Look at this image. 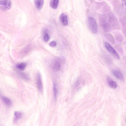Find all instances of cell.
<instances>
[{
	"instance_id": "obj_1",
	"label": "cell",
	"mask_w": 126,
	"mask_h": 126,
	"mask_svg": "<svg viewBox=\"0 0 126 126\" xmlns=\"http://www.w3.org/2000/svg\"><path fill=\"white\" fill-rule=\"evenodd\" d=\"M108 20L109 23L114 29L119 30V25L117 18L115 14L111 12L108 14Z\"/></svg>"
},
{
	"instance_id": "obj_2",
	"label": "cell",
	"mask_w": 126,
	"mask_h": 126,
	"mask_svg": "<svg viewBox=\"0 0 126 126\" xmlns=\"http://www.w3.org/2000/svg\"><path fill=\"white\" fill-rule=\"evenodd\" d=\"M88 24L89 28L90 31L94 33L97 32V25L95 19L93 18L90 17L88 19Z\"/></svg>"
},
{
	"instance_id": "obj_3",
	"label": "cell",
	"mask_w": 126,
	"mask_h": 126,
	"mask_svg": "<svg viewBox=\"0 0 126 126\" xmlns=\"http://www.w3.org/2000/svg\"><path fill=\"white\" fill-rule=\"evenodd\" d=\"M105 47L108 51L116 59H119V56L118 54L111 45L107 42H105Z\"/></svg>"
},
{
	"instance_id": "obj_4",
	"label": "cell",
	"mask_w": 126,
	"mask_h": 126,
	"mask_svg": "<svg viewBox=\"0 0 126 126\" xmlns=\"http://www.w3.org/2000/svg\"><path fill=\"white\" fill-rule=\"evenodd\" d=\"M62 61L59 59H56L53 60L51 63L52 69L55 71H57L60 69Z\"/></svg>"
},
{
	"instance_id": "obj_5",
	"label": "cell",
	"mask_w": 126,
	"mask_h": 126,
	"mask_svg": "<svg viewBox=\"0 0 126 126\" xmlns=\"http://www.w3.org/2000/svg\"><path fill=\"white\" fill-rule=\"evenodd\" d=\"M0 5L4 9L8 10L11 7V2L10 0H0Z\"/></svg>"
},
{
	"instance_id": "obj_6",
	"label": "cell",
	"mask_w": 126,
	"mask_h": 126,
	"mask_svg": "<svg viewBox=\"0 0 126 126\" xmlns=\"http://www.w3.org/2000/svg\"><path fill=\"white\" fill-rule=\"evenodd\" d=\"M113 33L116 41L119 43L122 42L124 40V37L122 33L116 31H113Z\"/></svg>"
},
{
	"instance_id": "obj_7",
	"label": "cell",
	"mask_w": 126,
	"mask_h": 126,
	"mask_svg": "<svg viewBox=\"0 0 126 126\" xmlns=\"http://www.w3.org/2000/svg\"><path fill=\"white\" fill-rule=\"evenodd\" d=\"M36 84L39 91L40 92L42 91L43 88L42 83L41 75L39 73H38L37 75Z\"/></svg>"
},
{
	"instance_id": "obj_8",
	"label": "cell",
	"mask_w": 126,
	"mask_h": 126,
	"mask_svg": "<svg viewBox=\"0 0 126 126\" xmlns=\"http://www.w3.org/2000/svg\"><path fill=\"white\" fill-rule=\"evenodd\" d=\"M104 31L106 32H110L112 30V27L110 24L107 22H106L101 25Z\"/></svg>"
},
{
	"instance_id": "obj_9",
	"label": "cell",
	"mask_w": 126,
	"mask_h": 126,
	"mask_svg": "<svg viewBox=\"0 0 126 126\" xmlns=\"http://www.w3.org/2000/svg\"><path fill=\"white\" fill-rule=\"evenodd\" d=\"M60 19L62 24L64 25H66L68 24L67 16L65 14L63 13L60 16Z\"/></svg>"
},
{
	"instance_id": "obj_10",
	"label": "cell",
	"mask_w": 126,
	"mask_h": 126,
	"mask_svg": "<svg viewBox=\"0 0 126 126\" xmlns=\"http://www.w3.org/2000/svg\"><path fill=\"white\" fill-rule=\"evenodd\" d=\"M113 75L116 78L121 80H123V78L121 72L119 70H114L112 71Z\"/></svg>"
},
{
	"instance_id": "obj_11",
	"label": "cell",
	"mask_w": 126,
	"mask_h": 126,
	"mask_svg": "<svg viewBox=\"0 0 126 126\" xmlns=\"http://www.w3.org/2000/svg\"><path fill=\"white\" fill-rule=\"evenodd\" d=\"M107 81L108 85L111 88L115 89L116 88L117 85L116 82L110 78H108Z\"/></svg>"
},
{
	"instance_id": "obj_12",
	"label": "cell",
	"mask_w": 126,
	"mask_h": 126,
	"mask_svg": "<svg viewBox=\"0 0 126 126\" xmlns=\"http://www.w3.org/2000/svg\"><path fill=\"white\" fill-rule=\"evenodd\" d=\"M22 113L21 112L16 111L14 113V116L13 119L14 122L16 123L17 121L22 117Z\"/></svg>"
},
{
	"instance_id": "obj_13",
	"label": "cell",
	"mask_w": 126,
	"mask_h": 126,
	"mask_svg": "<svg viewBox=\"0 0 126 126\" xmlns=\"http://www.w3.org/2000/svg\"><path fill=\"white\" fill-rule=\"evenodd\" d=\"M107 17V15L106 14L100 15L99 16V20L101 26L106 22Z\"/></svg>"
},
{
	"instance_id": "obj_14",
	"label": "cell",
	"mask_w": 126,
	"mask_h": 126,
	"mask_svg": "<svg viewBox=\"0 0 126 126\" xmlns=\"http://www.w3.org/2000/svg\"><path fill=\"white\" fill-rule=\"evenodd\" d=\"M34 3L36 8L38 10H40L43 7L44 1L43 0H36L34 1Z\"/></svg>"
},
{
	"instance_id": "obj_15",
	"label": "cell",
	"mask_w": 126,
	"mask_h": 126,
	"mask_svg": "<svg viewBox=\"0 0 126 126\" xmlns=\"http://www.w3.org/2000/svg\"><path fill=\"white\" fill-rule=\"evenodd\" d=\"M114 8L116 11L118 12L119 10L120 11L121 10V5L120 2L119 1L116 0L114 1L113 3Z\"/></svg>"
},
{
	"instance_id": "obj_16",
	"label": "cell",
	"mask_w": 126,
	"mask_h": 126,
	"mask_svg": "<svg viewBox=\"0 0 126 126\" xmlns=\"http://www.w3.org/2000/svg\"><path fill=\"white\" fill-rule=\"evenodd\" d=\"M104 36L108 40L113 44H114L115 41L113 36L110 34H106Z\"/></svg>"
},
{
	"instance_id": "obj_17",
	"label": "cell",
	"mask_w": 126,
	"mask_h": 126,
	"mask_svg": "<svg viewBox=\"0 0 126 126\" xmlns=\"http://www.w3.org/2000/svg\"><path fill=\"white\" fill-rule=\"evenodd\" d=\"M1 99L4 103L7 106H10L12 104V102L11 100L8 98L2 96L1 97Z\"/></svg>"
},
{
	"instance_id": "obj_18",
	"label": "cell",
	"mask_w": 126,
	"mask_h": 126,
	"mask_svg": "<svg viewBox=\"0 0 126 126\" xmlns=\"http://www.w3.org/2000/svg\"><path fill=\"white\" fill-rule=\"evenodd\" d=\"M59 0H51L50 1V5L51 7L54 9L57 8L58 6Z\"/></svg>"
},
{
	"instance_id": "obj_19",
	"label": "cell",
	"mask_w": 126,
	"mask_h": 126,
	"mask_svg": "<svg viewBox=\"0 0 126 126\" xmlns=\"http://www.w3.org/2000/svg\"><path fill=\"white\" fill-rule=\"evenodd\" d=\"M26 66V63L22 62L17 64L16 66V67L18 69L22 71L25 69Z\"/></svg>"
},
{
	"instance_id": "obj_20",
	"label": "cell",
	"mask_w": 126,
	"mask_h": 126,
	"mask_svg": "<svg viewBox=\"0 0 126 126\" xmlns=\"http://www.w3.org/2000/svg\"><path fill=\"white\" fill-rule=\"evenodd\" d=\"M110 9V7L107 4H105L102 9V11L104 13H105L109 11Z\"/></svg>"
},
{
	"instance_id": "obj_21",
	"label": "cell",
	"mask_w": 126,
	"mask_h": 126,
	"mask_svg": "<svg viewBox=\"0 0 126 126\" xmlns=\"http://www.w3.org/2000/svg\"><path fill=\"white\" fill-rule=\"evenodd\" d=\"M53 91L54 96V99H56V98L58 93V91L56 87V83H54L53 85Z\"/></svg>"
},
{
	"instance_id": "obj_22",
	"label": "cell",
	"mask_w": 126,
	"mask_h": 126,
	"mask_svg": "<svg viewBox=\"0 0 126 126\" xmlns=\"http://www.w3.org/2000/svg\"><path fill=\"white\" fill-rule=\"evenodd\" d=\"M20 76L24 79L26 80H28L29 79V78L28 75L26 74L20 72L19 73Z\"/></svg>"
},
{
	"instance_id": "obj_23",
	"label": "cell",
	"mask_w": 126,
	"mask_h": 126,
	"mask_svg": "<svg viewBox=\"0 0 126 126\" xmlns=\"http://www.w3.org/2000/svg\"><path fill=\"white\" fill-rule=\"evenodd\" d=\"M50 37L48 33L47 32L45 33L43 35V39L45 42H47L49 40Z\"/></svg>"
},
{
	"instance_id": "obj_24",
	"label": "cell",
	"mask_w": 126,
	"mask_h": 126,
	"mask_svg": "<svg viewBox=\"0 0 126 126\" xmlns=\"http://www.w3.org/2000/svg\"><path fill=\"white\" fill-rule=\"evenodd\" d=\"M105 58L106 62L108 64H110L111 63L112 60L110 57L108 56H106Z\"/></svg>"
},
{
	"instance_id": "obj_25",
	"label": "cell",
	"mask_w": 126,
	"mask_h": 126,
	"mask_svg": "<svg viewBox=\"0 0 126 126\" xmlns=\"http://www.w3.org/2000/svg\"><path fill=\"white\" fill-rule=\"evenodd\" d=\"M49 45L51 47H55L56 45V43L55 41H52L50 43Z\"/></svg>"
},
{
	"instance_id": "obj_26",
	"label": "cell",
	"mask_w": 126,
	"mask_h": 126,
	"mask_svg": "<svg viewBox=\"0 0 126 126\" xmlns=\"http://www.w3.org/2000/svg\"><path fill=\"white\" fill-rule=\"evenodd\" d=\"M79 79H78L77 80L75 84V86H77L79 85Z\"/></svg>"
},
{
	"instance_id": "obj_27",
	"label": "cell",
	"mask_w": 126,
	"mask_h": 126,
	"mask_svg": "<svg viewBox=\"0 0 126 126\" xmlns=\"http://www.w3.org/2000/svg\"><path fill=\"white\" fill-rule=\"evenodd\" d=\"M117 47V49L118 50H119L120 52V51L121 52H122V48L121 47Z\"/></svg>"
}]
</instances>
